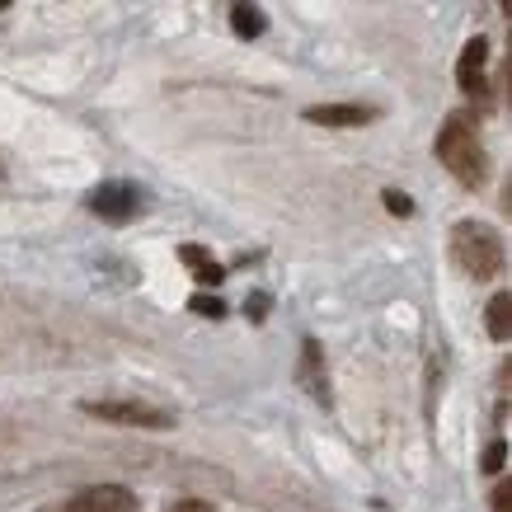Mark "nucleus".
<instances>
[{"mask_svg":"<svg viewBox=\"0 0 512 512\" xmlns=\"http://www.w3.org/2000/svg\"><path fill=\"white\" fill-rule=\"evenodd\" d=\"M494 512H512V480H503L494 489Z\"/></svg>","mask_w":512,"mask_h":512,"instance_id":"nucleus-14","label":"nucleus"},{"mask_svg":"<svg viewBox=\"0 0 512 512\" xmlns=\"http://www.w3.org/2000/svg\"><path fill=\"white\" fill-rule=\"evenodd\" d=\"M484 62H489V43L484 38H470L466 52H461V62H456V80H461V90H475L484 94Z\"/></svg>","mask_w":512,"mask_h":512,"instance_id":"nucleus-7","label":"nucleus"},{"mask_svg":"<svg viewBox=\"0 0 512 512\" xmlns=\"http://www.w3.org/2000/svg\"><path fill=\"white\" fill-rule=\"evenodd\" d=\"M90 212L94 217H104L109 226H123L141 212V193L132 184H99L90 193Z\"/></svg>","mask_w":512,"mask_h":512,"instance_id":"nucleus-4","label":"nucleus"},{"mask_svg":"<svg viewBox=\"0 0 512 512\" xmlns=\"http://www.w3.org/2000/svg\"><path fill=\"white\" fill-rule=\"evenodd\" d=\"M0 10H5V0H0Z\"/></svg>","mask_w":512,"mask_h":512,"instance_id":"nucleus-18","label":"nucleus"},{"mask_svg":"<svg viewBox=\"0 0 512 512\" xmlns=\"http://www.w3.org/2000/svg\"><path fill=\"white\" fill-rule=\"evenodd\" d=\"M231 29L240 33V38H259V33L268 29V19L259 15V5H235V10H231Z\"/></svg>","mask_w":512,"mask_h":512,"instance_id":"nucleus-10","label":"nucleus"},{"mask_svg":"<svg viewBox=\"0 0 512 512\" xmlns=\"http://www.w3.org/2000/svg\"><path fill=\"white\" fill-rule=\"evenodd\" d=\"M503 456H508V447H503V442H494V447L484 451V470H489V475H498V470H503Z\"/></svg>","mask_w":512,"mask_h":512,"instance_id":"nucleus-12","label":"nucleus"},{"mask_svg":"<svg viewBox=\"0 0 512 512\" xmlns=\"http://www.w3.org/2000/svg\"><path fill=\"white\" fill-rule=\"evenodd\" d=\"M0 179H5V165H0Z\"/></svg>","mask_w":512,"mask_h":512,"instance_id":"nucleus-17","label":"nucleus"},{"mask_svg":"<svg viewBox=\"0 0 512 512\" xmlns=\"http://www.w3.org/2000/svg\"><path fill=\"white\" fill-rule=\"evenodd\" d=\"M484 325H489V339H494V343H508V334H512V296L508 292H498L494 301H489Z\"/></svg>","mask_w":512,"mask_h":512,"instance_id":"nucleus-9","label":"nucleus"},{"mask_svg":"<svg viewBox=\"0 0 512 512\" xmlns=\"http://www.w3.org/2000/svg\"><path fill=\"white\" fill-rule=\"evenodd\" d=\"M165 512H212V508H207L202 498H179V503H174V508H165Z\"/></svg>","mask_w":512,"mask_h":512,"instance_id":"nucleus-15","label":"nucleus"},{"mask_svg":"<svg viewBox=\"0 0 512 512\" xmlns=\"http://www.w3.org/2000/svg\"><path fill=\"white\" fill-rule=\"evenodd\" d=\"M386 207H390V212H395V217H409V212H414V202L404 198V193H395V188H390V193H386Z\"/></svg>","mask_w":512,"mask_h":512,"instance_id":"nucleus-13","label":"nucleus"},{"mask_svg":"<svg viewBox=\"0 0 512 512\" xmlns=\"http://www.w3.org/2000/svg\"><path fill=\"white\" fill-rule=\"evenodd\" d=\"M437 160L447 165V174L456 184H466V188L484 184V174H489V151H484L475 118L456 113V118L442 123V132H437Z\"/></svg>","mask_w":512,"mask_h":512,"instance_id":"nucleus-1","label":"nucleus"},{"mask_svg":"<svg viewBox=\"0 0 512 512\" xmlns=\"http://www.w3.org/2000/svg\"><path fill=\"white\" fill-rule=\"evenodd\" d=\"M90 419L99 423H118V428H174V419L156 404H141V400H85L80 404Z\"/></svg>","mask_w":512,"mask_h":512,"instance_id":"nucleus-3","label":"nucleus"},{"mask_svg":"<svg viewBox=\"0 0 512 512\" xmlns=\"http://www.w3.org/2000/svg\"><path fill=\"white\" fill-rule=\"evenodd\" d=\"M179 259H184V264L193 268V278H198V282H207V287H221V282H226V268H221L217 259L207 254V249H198V245H184V249H179Z\"/></svg>","mask_w":512,"mask_h":512,"instance_id":"nucleus-8","label":"nucleus"},{"mask_svg":"<svg viewBox=\"0 0 512 512\" xmlns=\"http://www.w3.org/2000/svg\"><path fill=\"white\" fill-rule=\"evenodd\" d=\"M451 259H456V268H461L466 278L484 282L503 268V240H498V231L484 226V221H461V226L451 231Z\"/></svg>","mask_w":512,"mask_h":512,"instance_id":"nucleus-2","label":"nucleus"},{"mask_svg":"<svg viewBox=\"0 0 512 512\" xmlns=\"http://www.w3.org/2000/svg\"><path fill=\"white\" fill-rule=\"evenodd\" d=\"M372 118H376L372 104H315V109H306V123L320 127H362Z\"/></svg>","mask_w":512,"mask_h":512,"instance_id":"nucleus-6","label":"nucleus"},{"mask_svg":"<svg viewBox=\"0 0 512 512\" xmlns=\"http://www.w3.org/2000/svg\"><path fill=\"white\" fill-rule=\"evenodd\" d=\"M43 512H71V508H43Z\"/></svg>","mask_w":512,"mask_h":512,"instance_id":"nucleus-16","label":"nucleus"},{"mask_svg":"<svg viewBox=\"0 0 512 512\" xmlns=\"http://www.w3.org/2000/svg\"><path fill=\"white\" fill-rule=\"evenodd\" d=\"M188 306H193V311H198V315H212V320H221V315H226V306H221L217 296H193Z\"/></svg>","mask_w":512,"mask_h":512,"instance_id":"nucleus-11","label":"nucleus"},{"mask_svg":"<svg viewBox=\"0 0 512 512\" xmlns=\"http://www.w3.org/2000/svg\"><path fill=\"white\" fill-rule=\"evenodd\" d=\"M66 508L71 512H137V498L123 484H94V489H80Z\"/></svg>","mask_w":512,"mask_h":512,"instance_id":"nucleus-5","label":"nucleus"}]
</instances>
